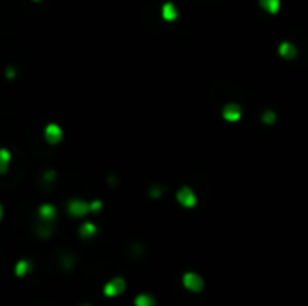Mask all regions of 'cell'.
Instances as JSON below:
<instances>
[{"instance_id":"6da1fadb","label":"cell","mask_w":308,"mask_h":306,"mask_svg":"<svg viewBox=\"0 0 308 306\" xmlns=\"http://www.w3.org/2000/svg\"><path fill=\"white\" fill-rule=\"evenodd\" d=\"M182 287L191 294H200L205 288V281L197 272H184L182 274Z\"/></svg>"},{"instance_id":"7a4b0ae2","label":"cell","mask_w":308,"mask_h":306,"mask_svg":"<svg viewBox=\"0 0 308 306\" xmlns=\"http://www.w3.org/2000/svg\"><path fill=\"white\" fill-rule=\"evenodd\" d=\"M126 290V279L121 276H114L103 285V296L104 297H119Z\"/></svg>"},{"instance_id":"3957f363","label":"cell","mask_w":308,"mask_h":306,"mask_svg":"<svg viewBox=\"0 0 308 306\" xmlns=\"http://www.w3.org/2000/svg\"><path fill=\"white\" fill-rule=\"evenodd\" d=\"M67 212L71 218H83L90 212V202L81 200V198H72L67 204Z\"/></svg>"},{"instance_id":"277c9868","label":"cell","mask_w":308,"mask_h":306,"mask_svg":"<svg viewBox=\"0 0 308 306\" xmlns=\"http://www.w3.org/2000/svg\"><path fill=\"white\" fill-rule=\"evenodd\" d=\"M43 139L49 146H58L63 141V128L56 122H49L47 126L43 128Z\"/></svg>"},{"instance_id":"5b68a950","label":"cell","mask_w":308,"mask_h":306,"mask_svg":"<svg viewBox=\"0 0 308 306\" xmlns=\"http://www.w3.org/2000/svg\"><path fill=\"white\" fill-rule=\"evenodd\" d=\"M177 202L180 204V207L184 209H193L197 205V195L195 191L190 188V186H184V188H180L175 195Z\"/></svg>"},{"instance_id":"8992f818","label":"cell","mask_w":308,"mask_h":306,"mask_svg":"<svg viewBox=\"0 0 308 306\" xmlns=\"http://www.w3.org/2000/svg\"><path fill=\"white\" fill-rule=\"evenodd\" d=\"M58 216V209L56 205H52V204H42L38 207V218L42 223H47V225H52L54 220Z\"/></svg>"},{"instance_id":"52a82bcc","label":"cell","mask_w":308,"mask_h":306,"mask_svg":"<svg viewBox=\"0 0 308 306\" xmlns=\"http://www.w3.org/2000/svg\"><path fill=\"white\" fill-rule=\"evenodd\" d=\"M242 115H243V110L238 103H227L222 108V117L227 122H238L242 119Z\"/></svg>"},{"instance_id":"ba28073f","label":"cell","mask_w":308,"mask_h":306,"mask_svg":"<svg viewBox=\"0 0 308 306\" xmlns=\"http://www.w3.org/2000/svg\"><path fill=\"white\" fill-rule=\"evenodd\" d=\"M31 270H33V261H31V259H18L13 267L14 276L18 279H24L25 276H29Z\"/></svg>"},{"instance_id":"9c48e42d","label":"cell","mask_w":308,"mask_h":306,"mask_svg":"<svg viewBox=\"0 0 308 306\" xmlns=\"http://www.w3.org/2000/svg\"><path fill=\"white\" fill-rule=\"evenodd\" d=\"M278 52L285 60H294L298 56V49H296V45L292 42H281L280 47H278Z\"/></svg>"},{"instance_id":"30bf717a","label":"cell","mask_w":308,"mask_h":306,"mask_svg":"<svg viewBox=\"0 0 308 306\" xmlns=\"http://www.w3.org/2000/svg\"><path fill=\"white\" fill-rule=\"evenodd\" d=\"M161 14L164 20L173 22V20H177V16H179V9H177V5L173 4V2H164L161 7Z\"/></svg>"},{"instance_id":"8fae6325","label":"cell","mask_w":308,"mask_h":306,"mask_svg":"<svg viewBox=\"0 0 308 306\" xmlns=\"http://www.w3.org/2000/svg\"><path fill=\"white\" fill-rule=\"evenodd\" d=\"M98 225H96L94 221H85L83 225L80 227V236L83 240H90V238H94L98 234Z\"/></svg>"},{"instance_id":"7c38bea8","label":"cell","mask_w":308,"mask_h":306,"mask_svg":"<svg viewBox=\"0 0 308 306\" xmlns=\"http://www.w3.org/2000/svg\"><path fill=\"white\" fill-rule=\"evenodd\" d=\"M133 306H157V301L152 294L142 292L133 297Z\"/></svg>"},{"instance_id":"4fadbf2b","label":"cell","mask_w":308,"mask_h":306,"mask_svg":"<svg viewBox=\"0 0 308 306\" xmlns=\"http://www.w3.org/2000/svg\"><path fill=\"white\" fill-rule=\"evenodd\" d=\"M9 164H11V151L7 148H2L0 150V173L2 175L7 173Z\"/></svg>"},{"instance_id":"5bb4252c","label":"cell","mask_w":308,"mask_h":306,"mask_svg":"<svg viewBox=\"0 0 308 306\" xmlns=\"http://www.w3.org/2000/svg\"><path fill=\"white\" fill-rule=\"evenodd\" d=\"M258 2H260L261 7L267 9L269 13H276V11L280 9V5H281V0H258Z\"/></svg>"},{"instance_id":"9a60e30c","label":"cell","mask_w":308,"mask_h":306,"mask_svg":"<svg viewBox=\"0 0 308 306\" xmlns=\"http://www.w3.org/2000/svg\"><path fill=\"white\" fill-rule=\"evenodd\" d=\"M276 119H278V115H276L274 110H263L260 115V121L263 122V124H267V126H269V124H274Z\"/></svg>"},{"instance_id":"2e32d148","label":"cell","mask_w":308,"mask_h":306,"mask_svg":"<svg viewBox=\"0 0 308 306\" xmlns=\"http://www.w3.org/2000/svg\"><path fill=\"white\" fill-rule=\"evenodd\" d=\"M103 209V202L101 200H92L90 202V212H100Z\"/></svg>"},{"instance_id":"e0dca14e","label":"cell","mask_w":308,"mask_h":306,"mask_svg":"<svg viewBox=\"0 0 308 306\" xmlns=\"http://www.w3.org/2000/svg\"><path fill=\"white\" fill-rule=\"evenodd\" d=\"M5 76H7L9 80H13L14 76H16V71H14L13 67H7V71H5Z\"/></svg>"},{"instance_id":"ac0fdd59","label":"cell","mask_w":308,"mask_h":306,"mask_svg":"<svg viewBox=\"0 0 308 306\" xmlns=\"http://www.w3.org/2000/svg\"><path fill=\"white\" fill-rule=\"evenodd\" d=\"M80 306H90V305H80Z\"/></svg>"}]
</instances>
